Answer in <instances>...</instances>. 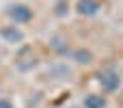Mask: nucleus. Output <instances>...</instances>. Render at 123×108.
Masks as SVG:
<instances>
[{"mask_svg":"<svg viewBox=\"0 0 123 108\" xmlns=\"http://www.w3.org/2000/svg\"><path fill=\"white\" fill-rule=\"evenodd\" d=\"M97 82H99V87H102L106 93H115V91L121 87V76H119V71H115V69H104V71H99Z\"/></svg>","mask_w":123,"mask_h":108,"instance_id":"1","label":"nucleus"},{"mask_svg":"<svg viewBox=\"0 0 123 108\" xmlns=\"http://www.w3.org/2000/svg\"><path fill=\"white\" fill-rule=\"evenodd\" d=\"M6 15L13 19V24H28L32 19V11L26 4H9L6 6Z\"/></svg>","mask_w":123,"mask_h":108,"instance_id":"2","label":"nucleus"},{"mask_svg":"<svg viewBox=\"0 0 123 108\" xmlns=\"http://www.w3.org/2000/svg\"><path fill=\"white\" fill-rule=\"evenodd\" d=\"M99 9H102L99 0H78V4H76L78 15H84V17H93V15H97Z\"/></svg>","mask_w":123,"mask_h":108,"instance_id":"3","label":"nucleus"},{"mask_svg":"<svg viewBox=\"0 0 123 108\" xmlns=\"http://www.w3.org/2000/svg\"><path fill=\"white\" fill-rule=\"evenodd\" d=\"M0 37H2L6 43H11V45L24 41V32H22L15 24H13V26H2V28H0Z\"/></svg>","mask_w":123,"mask_h":108,"instance_id":"4","label":"nucleus"},{"mask_svg":"<svg viewBox=\"0 0 123 108\" xmlns=\"http://www.w3.org/2000/svg\"><path fill=\"white\" fill-rule=\"evenodd\" d=\"M106 106H108V102H106V97L99 95V93H89V95H84V100H82V108H106Z\"/></svg>","mask_w":123,"mask_h":108,"instance_id":"5","label":"nucleus"},{"mask_svg":"<svg viewBox=\"0 0 123 108\" xmlns=\"http://www.w3.org/2000/svg\"><path fill=\"white\" fill-rule=\"evenodd\" d=\"M71 58H74L76 63H80V65H89V63H93V54H91V50H84V48L74 50V52H71Z\"/></svg>","mask_w":123,"mask_h":108,"instance_id":"6","label":"nucleus"},{"mask_svg":"<svg viewBox=\"0 0 123 108\" xmlns=\"http://www.w3.org/2000/svg\"><path fill=\"white\" fill-rule=\"evenodd\" d=\"M50 45H52V48H54L58 54H69V45H67L63 39H58V37H54V39L50 41Z\"/></svg>","mask_w":123,"mask_h":108,"instance_id":"7","label":"nucleus"},{"mask_svg":"<svg viewBox=\"0 0 123 108\" xmlns=\"http://www.w3.org/2000/svg\"><path fill=\"white\" fill-rule=\"evenodd\" d=\"M67 9H69V2H67V0H58L56 6H54V13H56L58 17H63V15L67 13Z\"/></svg>","mask_w":123,"mask_h":108,"instance_id":"8","label":"nucleus"},{"mask_svg":"<svg viewBox=\"0 0 123 108\" xmlns=\"http://www.w3.org/2000/svg\"><path fill=\"white\" fill-rule=\"evenodd\" d=\"M0 108H15V106H13V102H11V100L0 97Z\"/></svg>","mask_w":123,"mask_h":108,"instance_id":"9","label":"nucleus"}]
</instances>
